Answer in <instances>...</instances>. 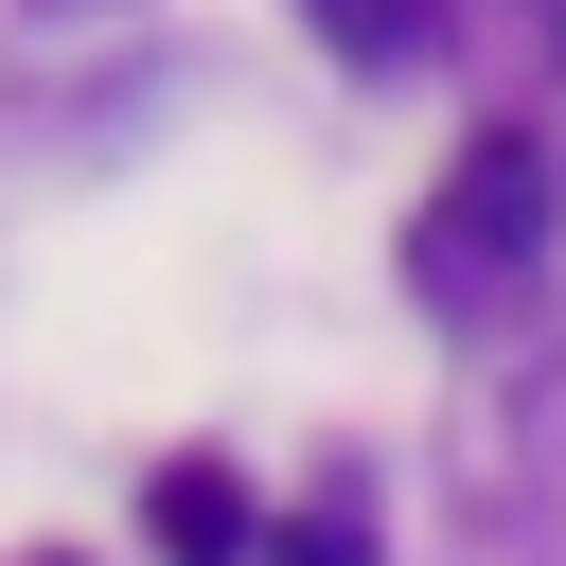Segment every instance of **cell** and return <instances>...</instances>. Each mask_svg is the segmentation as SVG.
Segmentation results:
<instances>
[{
	"mask_svg": "<svg viewBox=\"0 0 566 566\" xmlns=\"http://www.w3.org/2000/svg\"><path fill=\"white\" fill-rule=\"evenodd\" d=\"M548 248V159L531 142H478L460 177H442V212L407 230V265H424V301H495L513 265Z\"/></svg>",
	"mask_w": 566,
	"mask_h": 566,
	"instance_id": "obj_1",
	"label": "cell"
},
{
	"mask_svg": "<svg viewBox=\"0 0 566 566\" xmlns=\"http://www.w3.org/2000/svg\"><path fill=\"white\" fill-rule=\"evenodd\" d=\"M142 531H159L177 566H265V531H248V478H230V460H159V478H142Z\"/></svg>",
	"mask_w": 566,
	"mask_h": 566,
	"instance_id": "obj_2",
	"label": "cell"
},
{
	"mask_svg": "<svg viewBox=\"0 0 566 566\" xmlns=\"http://www.w3.org/2000/svg\"><path fill=\"white\" fill-rule=\"evenodd\" d=\"M318 18V53H354V71H424L442 53V0H301Z\"/></svg>",
	"mask_w": 566,
	"mask_h": 566,
	"instance_id": "obj_3",
	"label": "cell"
},
{
	"mask_svg": "<svg viewBox=\"0 0 566 566\" xmlns=\"http://www.w3.org/2000/svg\"><path fill=\"white\" fill-rule=\"evenodd\" d=\"M265 566H371V513H354V495H318L301 531H265Z\"/></svg>",
	"mask_w": 566,
	"mask_h": 566,
	"instance_id": "obj_4",
	"label": "cell"
},
{
	"mask_svg": "<svg viewBox=\"0 0 566 566\" xmlns=\"http://www.w3.org/2000/svg\"><path fill=\"white\" fill-rule=\"evenodd\" d=\"M35 35H106V18H142V0H18Z\"/></svg>",
	"mask_w": 566,
	"mask_h": 566,
	"instance_id": "obj_5",
	"label": "cell"
}]
</instances>
